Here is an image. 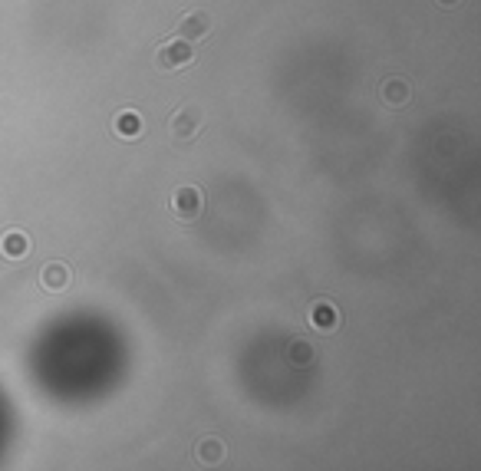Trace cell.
<instances>
[{"mask_svg": "<svg viewBox=\"0 0 481 471\" xmlns=\"http://www.w3.org/2000/svg\"><path fill=\"white\" fill-rule=\"evenodd\" d=\"M201 126H205V112H201V106H181V109L172 116V126H168L172 142L175 146H191V142L198 138V132H201Z\"/></svg>", "mask_w": 481, "mask_h": 471, "instance_id": "obj_1", "label": "cell"}, {"mask_svg": "<svg viewBox=\"0 0 481 471\" xmlns=\"http://www.w3.org/2000/svg\"><path fill=\"white\" fill-rule=\"evenodd\" d=\"M195 63V50H191L188 40H168L158 46V53H155V66L165 69V73H175V69H185Z\"/></svg>", "mask_w": 481, "mask_h": 471, "instance_id": "obj_2", "label": "cell"}, {"mask_svg": "<svg viewBox=\"0 0 481 471\" xmlns=\"http://www.w3.org/2000/svg\"><path fill=\"white\" fill-rule=\"evenodd\" d=\"M201 211H205V195L195 188V185H181V188H175L172 195V214L178 218L181 224H191L201 218Z\"/></svg>", "mask_w": 481, "mask_h": 471, "instance_id": "obj_3", "label": "cell"}, {"mask_svg": "<svg viewBox=\"0 0 481 471\" xmlns=\"http://www.w3.org/2000/svg\"><path fill=\"white\" fill-rule=\"evenodd\" d=\"M208 34H211V17H208L205 10H188L178 20V26H175V36H181V40H188V43L208 40Z\"/></svg>", "mask_w": 481, "mask_h": 471, "instance_id": "obj_4", "label": "cell"}, {"mask_svg": "<svg viewBox=\"0 0 481 471\" xmlns=\"http://www.w3.org/2000/svg\"><path fill=\"white\" fill-rule=\"evenodd\" d=\"M310 326L317 330V333H333L336 326H340V313L330 300H317L313 307H310Z\"/></svg>", "mask_w": 481, "mask_h": 471, "instance_id": "obj_5", "label": "cell"}, {"mask_svg": "<svg viewBox=\"0 0 481 471\" xmlns=\"http://www.w3.org/2000/svg\"><path fill=\"white\" fill-rule=\"evenodd\" d=\"M40 287L46 293H60L69 287V267L60 264V260H50V264L40 270Z\"/></svg>", "mask_w": 481, "mask_h": 471, "instance_id": "obj_6", "label": "cell"}, {"mask_svg": "<svg viewBox=\"0 0 481 471\" xmlns=\"http://www.w3.org/2000/svg\"><path fill=\"white\" fill-rule=\"evenodd\" d=\"M142 128H146V122H142V116L132 112V109L119 112L116 122H112V132H116L119 138H136V136H142Z\"/></svg>", "mask_w": 481, "mask_h": 471, "instance_id": "obj_7", "label": "cell"}, {"mask_svg": "<svg viewBox=\"0 0 481 471\" xmlns=\"http://www.w3.org/2000/svg\"><path fill=\"white\" fill-rule=\"evenodd\" d=\"M26 250H30V240L24 231H7L0 238V254L7 260H20V257H26Z\"/></svg>", "mask_w": 481, "mask_h": 471, "instance_id": "obj_8", "label": "cell"}, {"mask_svg": "<svg viewBox=\"0 0 481 471\" xmlns=\"http://www.w3.org/2000/svg\"><path fill=\"white\" fill-rule=\"evenodd\" d=\"M379 96H383V103L386 106H393V109H399V106H405L409 103V83L405 79H386L383 83V89H379Z\"/></svg>", "mask_w": 481, "mask_h": 471, "instance_id": "obj_9", "label": "cell"}, {"mask_svg": "<svg viewBox=\"0 0 481 471\" xmlns=\"http://www.w3.org/2000/svg\"><path fill=\"white\" fill-rule=\"evenodd\" d=\"M195 455L205 465H215V462H221L224 458V445L218 442V438H201V442L195 445Z\"/></svg>", "mask_w": 481, "mask_h": 471, "instance_id": "obj_10", "label": "cell"}, {"mask_svg": "<svg viewBox=\"0 0 481 471\" xmlns=\"http://www.w3.org/2000/svg\"><path fill=\"white\" fill-rule=\"evenodd\" d=\"M290 360L293 363H310V360H313V346H310V343H293V346H290Z\"/></svg>", "mask_w": 481, "mask_h": 471, "instance_id": "obj_11", "label": "cell"}, {"mask_svg": "<svg viewBox=\"0 0 481 471\" xmlns=\"http://www.w3.org/2000/svg\"><path fill=\"white\" fill-rule=\"evenodd\" d=\"M438 7H452V4H458V0H435Z\"/></svg>", "mask_w": 481, "mask_h": 471, "instance_id": "obj_12", "label": "cell"}]
</instances>
